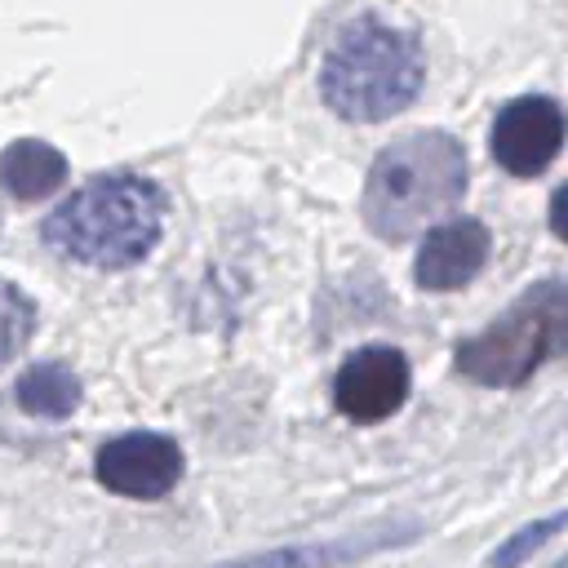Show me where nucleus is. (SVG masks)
I'll use <instances>...</instances> for the list:
<instances>
[{"mask_svg":"<svg viewBox=\"0 0 568 568\" xmlns=\"http://www.w3.org/2000/svg\"><path fill=\"white\" fill-rule=\"evenodd\" d=\"M36 333V306L22 288H13L9 280H0V368L27 346V337Z\"/></svg>","mask_w":568,"mask_h":568,"instance_id":"12","label":"nucleus"},{"mask_svg":"<svg viewBox=\"0 0 568 568\" xmlns=\"http://www.w3.org/2000/svg\"><path fill=\"white\" fill-rule=\"evenodd\" d=\"M93 470H98V484H106L111 493L155 501L169 488H178L182 448H178V439H169L160 430H129V435H115L98 448Z\"/></svg>","mask_w":568,"mask_h":568,"instance_id":"6","label":"nucleus"},{"mask_svg":"<svg viewBox=\"0 0 568 568\" xmlns=\"http://www.w3.org/2000/svg\"><path fill=\"white\" fill-rule=\"evenodd\" d=\"M559 528H568V510H559V515H546V519H537V524H524L515 537H506L493 555H488V564L493 568H519L537 546H546Z\"/></svg>","mask_w":568,"mask_h":568,"instance_id":"13","label":"nucleus"},{"mask_svg":"<svg viewBox=\"0 0 568 568\" xmlns=\"http://www.w3.org/2000/svg\"><path fill=\"white\" fill-rule=\"evenodd\" d=\"M426 80V58L413 31L382 18H355L328 44L320 67V93L333 115L355 124H377L404 111Z\"/></svg>","mask_w":568,"mask_h":568,"instance_id":"2","label":"nucleus"},{"mask_svg":"<svg viewBox=\"0 0 568 568\" xmlns=\"http://www.w3.org/2000/svg\"><path fill=\"white\" fill-rule=\"evenodd\" d=\"M559 351H568V284L541 280L475 337L457 342V373L501 390L528 382Z\"/></svg>","mask_w":568,"mask_h":568,"instance_id":"4","label":"nucleus"},{"mask_svg":"<svg viewBox=\"0 0 568 568\" xmlns=\"http://www.w3.org/2000/svg\"><path fill=\"white\" fill-rule=\"evenodd\" d=\"M488 226L475 222V217H453V222H439L422 235V248L413 257V275L422 288L430 293H448V288H462L470 284L484 262H488Z\"/></svg>","mask_w":568,"mask_h":568,"instance_id":"8","label":"nucleus"},{"mask_svg":"<svg viewBox=\"0 0 568 568\" xmlns=\"http://www.w3.org/2000/svg\"><path fill=\"white\" fill-rule=\"evenodd\" d=\"M417 537V528H382V532H355V537H337V541H311V546H288V550H266V555H253V559H240V564H226V568H342L359 555H373L382 546H395V541H408Z\"/></svg>","mask_w":568,"mask_h":568,"instance_id":"9","label":"nucleus"},{"mask_svg":"<svg viewBox=\"0 0 568 568\" xmlns=\"http://www.w3.org/2000/svg\"><path fill=\"white\" fill-rule=\"evenodd\" d=\"M550 231H555V235L568 244V182H564V186L550 195Z\"/></svg>","mask_w":568,"mask_h":568,"instance_id":"14","label":"nucleus"},{"mask_svg":"<svg viewBox=\"0 0 568 568\" xmlns=\"http://www.w3.org/2000/svg\"><path fill=\"white\" fill-rule=\"evenodd\" d=\"M18 404L31 417H71V408L80 404V382L67 364H31L18 377Z\"/></svg>","mask_w":568,"mask_h":568,"instance_id":"11","label":"nucleus"},{"mask_svg":"<svg viewBox=\"0 0 568 568\" xmlns=\"http://www.w3.org/2000/svg\"><path fill=\"white\" fill-rule=\"evenodd\" d=\"M568 138V115L555 98L546 93H528V98H510L488 129V151L493 160L515 173V178H537L541 169L555 164L559 146Z\"/></svg>","mask_w":568,"mask_h":568,"instance_id":"5","label":"nucleus"},{"mask_svg":"<svg viewBox=\"0 0 568 568\" xmlns=\"http://www.w3.org/2000/svg\"><path fill=\"white\" fill-rule=\"evenodd\" d=\"M164 231V195L138 173H98L71 191L40 226L44 244L98 271L142 262Z\"/></svg>","mask_w":568,"mask_h":568,"instance_id":"1","label":"nucleus"},{"mask_svg":"<svg viewBox=\"0 0 568 568\" xmlns=\"http://www.w3.org/2000/svg\"><path fill=\"white\" fill-rule=\"evenodd\" d=\"M466 191V151L453 133H408L390 142L364 182L359 213L382 240H413L439 222Z\"/></svg>","mask_w":568,"mask_h":568,"instance_id":"3","label":"nucleus"},{"mask_svg":"<svg viewBox=\"0 0 568 568\" xmlns=\"http://www.w3.org/2000/svg\"><path fill=\"white\" fill-rule=\"evenodd\" d=\"M62 178H67V155L40 138H22L0 151V186L13 200H44Z\"/></svg>","mask_w":568,"mask_h":568,"instance_id":"10","label":"nucleus"},{"mask_svg":"<svg viewBox=\"0 0 568 568\" xmlns=\"http://www.w3.org/2000/svg\"><path fill=\"white\" fill-rule=\"evenodd\" d=\"M413 386L408 359L395 346H359L333 377V399L351 422H382L404 408Z\"/></svg>","mask_w":568,"mask_h":568,"instance_id":"7","label":"nucleus"}]
</instances>
